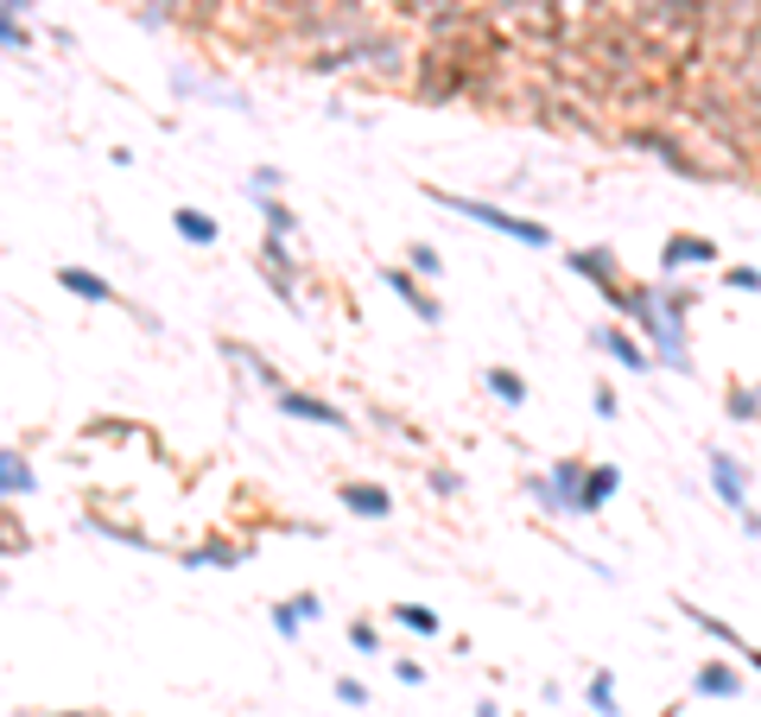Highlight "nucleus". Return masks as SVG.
<instances>
[{"label": "nucleus", "instance_id": "obj_11", "mask_svg": "<svg viewBox=\"0 0 761 717\" xmlns=\"http://www.w3.org/2000/svg\"><path fill=\"white\" fill-rule=\"evenodd\" d=\"M489 394L507 400V407H521V400H527V382H521V375H507V368H489Z\"/></svg>", "mask_w": 761, "mask_h": 717}, {"label": "nucleus", "instance_id": "obj_12", "mask_svg": "<svg viewBox=\"0 0 761 717\" xmlns=\"http://www.w3.org/2000/svg\"><path fill=\"white\" fill-rule=\"evenodd\" d=\"M387 286H394L400 299H412V311H419V318H438V306H431V299H426V292H419L412 280H406V274H387Z\"/></svg>", "mask_w": 761, "mask_h": 717}, {"label": "nucleus", "instance_id": "obj_2", "mask_svg": "<svg viewBox=\"0 0 761 717\" xmlns=\"http://www.w3.org/2000/svg\"><path fill=\"white\" fill-rule=\"evenodd\" d=\"M571 274H583V280H597L609 292V299H615V306H622V299H629V286L615 280V255H609V248H578V255H571Z\"/></svg>", "mask_w": 761, "mask_h": 717}, {"label": "nucleus", "instance_id": "obj_20", "mask_svg": "<svg viewBox=\"0 0 761 717\" xmlns=\"http://www.w3.org/2000/svg\"><path fill=\"white\" fill-rule=\"evenodd\" d=\"M0 483H7V489H25L32 477H25V470H13V458H0Z\"/></svg>", "mask_w": 761, "mask_h": 717}, {"label": "nucleus", "instance_id": "obj_8", "mask_svg": "<svg viewBox=\"0 0 761 717\" xmlns=\"http://www.w3.org/2000/svg\"><path fill=\"white\" fill-rule=\"evenodd\" d=\"M679 610L692 616V622H698V629H705V635H717V641H724V648H736V654H742V648H749V641L736 635V629H730V622H724V616H710V610H698V603H685V597H679Z\"/></svg>", "mask_w": 761, "mask_h": 717}, {"label": "nucleus", "instance_id": "obj_9", "mask_svg": "<svg viewBox=\"0 0 761 717\" xmlns=\"http://www.w3.org/2000/svg\"><path fill=\"white\" fill-rule=\"evenodd\" d=\"M279 407L299 413V419H318V426H343V413H330L324 400H304V394H279Z\"/></svg>", "mask_w": 761, "mask_h": 717}, {"label": "nucleus", "instance_id": "obj_22", "mask_svg": "<svg viewBox=\"0 0 761 717\" xmlns=\"http://www.w3.org/2000/svg\"><path fill=\"white\" fill-rule=\"evenodd\" d=\"M755 108H761V96H755Z\"/></svg>", "mask_w": 761, "mask_h": 717}, {"label": "nucleus", "instance_id": "obj_16", "mask_svg": "<svg viewBox=\"0 0 761 717\" xmlns=\"http://www.w3.org/2000/svg\"><path fill=\"white\" fill-rule=\"evenodd\" d=\"M178 229L191 235V242H216V223H210V216H191V210H178Z\"/></svg>", "mask_w": 761, "mask_h": 717}, {"label": "nucleus", "instance_id": "obj_17", "mask_svg": "<svg viewBox=\"0 0 761 717\" xmlns=\"http://www.w3.org/2000/svg\"><path fill=\"white\" fill-rule=\"evenodd\" d=\"M724 286L730 292H761V274L755 267H724Z\"/></svg>", "mask_w": 761, "mask_h": 717}, {"label": "nucleus", "instance_id": "obj_21", "mask_svg": "<svg viewBox=\"0 0 761 717\" xmlns=\"http://www.w3.org/2000/svg\"><path fill=\"white\" fill-rule=\"evenodd\" d=\"M742 661H749V666H755V673H761V648H742Z\"/></svg>", "mask_w": 761, "mask_h": 717}, {"label": "nucleus", "instance_id": "obj_19", "mask_svg": "<svg viewBox=\"0 0 761 717\" xmlns=\"http://www.w3.org/2000/svg\"><path fill=\"white\" fill-rule=\"evenodd\" d=\"M304 616H311V597H299V603H286V610H279V629H292V622H304Z\"/></svg>", "mask_w": 761, "mask_h": 717}, {"label": "nucleus", "instance_id": "obj_7", "mask_svg": "<svg viewBox=\"0 0 761 717\" xmlns=\"http://www.w3.org/2000/svg\"><path fill=\"white\" fill-rule=\"evenodd\" d=\"M615 489H622V477H615L609 463H603V470H590V483L578 489V514H597V509L609 502V495H615Z\"/></svg>", "mask_w": 761, "mask_h": 717}, {"label": "nucleus", "instance_id": "obj_10", "mask_svg": "<svg viewBox=\"0 0 761 717\" xmlns=\"http://www.w3.org/2000/svg\"><path fill=\"white\" fill-rule=\"evenodd\" d=\"M343 502H350L355 514H387V489H375V483H350V489H343Z\"/></svg>", "mask_w": 761, "mask_h": 717}, {"label": "nucleus", "instance_id": "obj_4", "mask_svg": "<svg viewBox=\"0 0 761 717\" xmlns=\"http://www.w3.org/2000/svg\"><path fill=\"white\" fill-rule=\"evenodd\" d=\"M710 483H717V495H724V509H749V489H742V470H736V458H724V451H710Z\"/></svg>", "mask_w": 761, "mask_h": 717}, {"label": "nucleus", "instance_id": "obj_13", "mask_svg": "<svg viewBox=\"0 0 761 717\" xmlns=\"http://www.w3.org/2000/svg\"><path fill=\"white\" fill-rule=\"evenodd\" d=\"M730 419H761V394L730 382Z\"/></svg>", "mask_w": 761, "mask_h": 717}, {"label": "nucleus", "instance_id": "obj_14", "mask_svg": "<svg viewBox=\"0 0 761 717\" xmlns=\"http://www.w3.org/2000/svg\"><path fill=\"white\" fill-rule=\"evenodd\" d=\"M57 280L71 286V292H83V299H108V286H101L96 274H76V267H64V274H57Z\"/></svg>", "mask_w": 761, "mask_h": 717}, {"label": "nucleus", "instance_id": "obj_23", "mask_svg": "<svg viewBox=\"0 0 761 717\" xmlns=\"http://www.w3.org/2000/svg\"><path fill=\"white\" fill-rule=\"evenodd\" d=\"M755 394H761V387H755Z\"/></svg>", "mask_w": 761, "mask_h": 717}, {"label": "nucleus", "instance_id": "obj_1", "mask_svg": "<svg viewBox=\"0 0 761 717\" xmlns=\"http://www.w3.org/2000/svg\"><path fill=\"white\" fill-rule=\"evenodd\" d=\"M444 210H463L470 223H489V229H502V235H514V242H527V248H546L553 235H546V223H521V216H507V210H495V204H470V197H451V191H431Z\"/></svg>", "mask_w": 761, "mask_h": 717}, {"label": "nucleus", "instance_id": "obj_3", "mask_svg": "<svg viewBox=\"0 0 761 717\" xmlns=\"http://www.w3.org/2000/svg\"><path fill=\"white\" fill-rule=\"evenodd\" d=\"M705 260H717V242H710V235H666V248H660V267H666V274L705 267Z\"/></svg>", "mask_w": 761, "mask_h": 717}, {"label": "nucleus", "instance_id": "obj_18", "mask_svg": "<svg viewBox=\"0 0 761 717\" xmlns=\"http://www.w3.org/2000/svg\"><path fill=\"white\" fill-rule=\"evenodd\" d=\"M590 705H597L603 717H615V692H609V673H597V679H590Z\"/></svg>", "mask_w": 761, "mask_h": 717}, {"label": "nucleus", "instance_id": "obj_15", "mask_svg": "<svg viewBox=\"0 0 761 717\" xmlns=\"http://www.w3.org/2000/svg\"><path fill=\"white\" fill-rule=\"evenodd\" d=\"M406 622V629H419V635H431V629H438V616L426 610V603H400V610H394Z\"/></svg>", "mask_w": 761, "mask_h": 717}, {"label": "nucleus", "instance_id": "obj_6", "mask_svg": "<svg viewBox=\"0 0 761 717\" xmlns=\"http://www.w3.org/2000/svg\"><path fill=\"white\" fill-rule=\"evenodd\" d=\"M692 692H705V698H736V692H742V673H736V666H698Z\"/></svg>", "mask_w": 761, "mask_h": 717}, {"label": "nucleus", "instance_id": "obj_5", "mask_svg": "<svg viewBox=\"0 0 761 717\" xmlns=\"http://www.w3.org/2000/svg\"><path fill=\"white\" fill-rule=\"evenodd\" d=\"M597 343H603V350L622 362V368H634V375H641V368H654V362H647V350H641L629 331H597Z\"/></svg>", "mask_w": 761, "mask_h": 717}]
</instances>
